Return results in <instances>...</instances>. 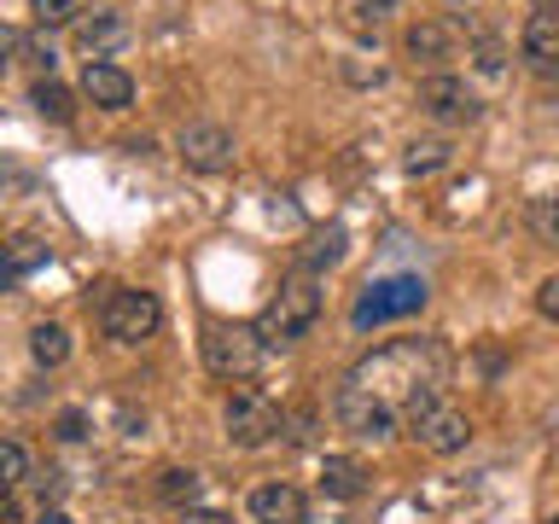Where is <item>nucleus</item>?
<instances>
[{"instance_id":"obj_1","label":"nucleus","mask_w":559,"mask_h":524,"mask_svg":"<svg viewBox=\"0 0 559 524\" xmlns=\"http://www.w3.org/2000/svg\"><path fill=\"white\" fill-rule=\"evenodd\" d=\"M443 367H449V356L437 338H396V344L373 349V356H361L344 384L379 396L384 408H408V402L443 391Z\"/></svg>"},{"instance_id":"obj_2","label":"nucleus","mask_w":559,"mask_h":524,"mask_svg":"<svg viewBox=\"0 0 559 524\" xmlns=\"http://www.w3.org/2000/svg\"><path fill=\"white\" fill-rule=\"evenodd\" d=\"M321 321V279L314 274H292L286 286H280L269 303H262V314H257V344L262 349H286V344H297V338H309V326Z\"/></svg>"},{"instance_id":"obj_3","label":"nucleus","mask_w":559,"mask_h":524,"mask_svg":"<svg viewBox=\"0 0 559 524\" xmlns=\"http://www.w3.org/2000/svg\"><path fill=\"white\" fill-rule=\"evenodd\" d=\"M431 286L419 274H384V279H367L356 291V303H349V326L356 332H373L384 321H408V314L426 309Z\"/></svg>"},{"instance_id":"obj_4","label":"nucleus","mask_w":559,"mask_h":524,"mask_svg":"<svg viewBox=\"0 0 559 524\" xmlns=\"http://www.w3.org/2000/svg\"><path fill=\"white\" fill-rule=\"evenodd\" d=\"M99 326L111 344H146L164 326V303L146 286H105L99 297Z\"/></svg>"},{"instance_id":"obj_5","label":"nucleus","mask_w":559,"mask_h":524,"mask_svg":"<svg viewBox=\"0 0 559 524\" xmlns=\"http://www.w3.org/2000/svg\"><path fill=\"white\" fill-rule=\"evenodd\" d=\"M408 437L426 454H461L466 443H472V419L454 408V402L437 391V396H419V402H408Z\"/></svg>"},{"instance_id":"obj_6","label":"nucleus","mask_w":559,"mask_h":524,"mask_svg":"<svg viewBox=\"0 0 559 524\" xmlns=\"http://www.w3.org/2000/svg\"><path fill=\"white\" fill-rule=\"evenodd\" d=\"M199 349H204V367H210L216 379H251L257 367H262L257 332L239 326V321H210V326L199 332Z\"/></svg>"},{"instance_id":"obj_7","label":"nucleus","mask_w":559,"mask_h":524,"mask_svg":"<svg viewBox=\"0 0 559 524\" xmlns=\"http://www.w3.org/2000/svg\"><path fill=\"white\" fill-rule=\"evenodd\" d=\"M222 426H227V443L234 449H269L280 437V408L262 391H234L222 408Z\"/></svg>"},{"instance_id":"obj_8","label":"nucleus","mask_w":559,"mask_h":524,"mask_svg":"<svg viewBox=\"0 0 559 524\" xmlns=\"http://www.w3.org/2000/svg\"><path fill=\"white\" fill-rule=\"evenodd\" d=\"M419 111H431L437 122H472L484 111L478 87L466 76H449V70H431L426 82H419Z\"/></svg>"},{"instance_id":"obj_9","label":"nucleus","mask_w":559,"mask_h":524,"mask_svg":"<svg viewBox=\"0 0 559 524\" xmlns=\"http://www.w3.org/2000/svg\"><path fill=\"white\" fill-rule=\"evenodd\" d=\"M175 152H181V164L187 169H199V175H222V169H234V134L222 129V122H187L181 140H175Z\"/></svg>"},{"instance_id":"obj_10","label":"nucleus","mask_w":559,"mask_h":524,"mask_svg":"<svg viewBox=\"0 0 559 524\" xmlns=\"http://www.w3.org/2000/svg\"><path fill=\"white\" fill-rule=\"evenodd\" d=\"M332 414H338V426L349 437H361V443H384V437H396V408H384L379 396L356 391V384H344V391H338Z\"/></svg>"},{"instance_id":"obj_11","label":"nucleus","mask_w":559,"mask_h":524,"mask_svg":"<svg viewBox=\"0 0 559 524\" xmlns=\"http://www.w3.org/2000/svg\"><path fill=\"white\" fill-rule=\"evenodd\" d=\"M402 52H408L414 64H449L454 52H461V29L443 24V17H419V24L402 29Z\"/></svg>"},{"instance_id":"obj_12","label":"nucleus","mask_w":559,"mask_h":524,"mask_svg":"<svg viewBox=\"0 0 559 524\" xmlns=\"http://www.w3.org/2000/svg\"><path fill=\"white\" fill-rule=\"evenodd\" d=\"M76 47L87 52V59H111L117 47H129L134 41V24L122 12H87V17H76Z\"/></svg>"},{"instance_id":"obj_13","label":"nucleus","mask_w":559,"mask_h":524,"mask_svg":"<svg viewBox=\"0 0 559 524\" xmlns=\"http://www.w3.org/2000/svg\"><path fill=\"white\" fill-rule=\"evenodd\" d=\"M82 94L94 99L99 111H129V105H134V76L122 64H111V59H87Z\"/></svg>"},{"instance_id":"obj_14","label":"nucleus","mask_w":559,"mask_h":524,"mask_svg":"<svg viewBox=\"0 0 559 524\" xmlns=\"http://www.w3.org/2000/svg\"><path fill=\"white\" fill-rule=\"evenodd\" d=\"M524 59L542 76H559V7L531 12V24H524Z\"/></svg>"},{"instance_id":"obj_15","label":"nucleus","mask_w":559,"mask_h":524,"mask_svg":"<svg viewBox=\"0 0 559 524\" xmlns=\"http://www.w3.org/2000/svg\"><path fill=\"white\" fill-rule=\"evenodd\" d=\"M251 519L257 524H304V496L286 478H269L251 489Z\"/></svg>"},{"instance_id":"obj_16","label":"nucleus","mask_w":559,"mask_h":524,"mask_svg":"<svg viewBox=\"0 0 559 524\" xmlns=\"http://www.w3.org/2000/svg\"><path fill=\"white\" fill-rule=\"evenodd\" d=\"M321 496L361 501L367 496V466L356 461V454H326V461H321Z\"/></svg>"},{"instance_id":"obj_17","label":"nucleus","mask_w":559,"mask_h":524,"mask_svg":"<svg viewBox=\"0 0 559 524\" xmlns=\"http://www.w3.org/2000/svg\"><path fill=\"white\" fill-rule=\"evenodd\" d=\"M396 12H402V0H338V17L356 35H379Z\"/></svg>"},{"instance_id":"obj_18","label":"nucleus","mask_w":559,"mask_h":524,"mask_svg":"<svg viewBox=\"0 0 559 524\" xmlns=\"http://www.w3.org/2000/svg\"><path fill=\"white\" fill-rule=\"evenodd\" d=\"M29 356H35V367H64L70 361V332L59 326V321H41V326H29Z\"/></svg>"},{"instance_id":"obj_19","label":"nucleus","mask_w":559,"mask_h":524,"mask_svg":"<svg viewBox=\"0 0 559 524\" xmlns=\"http://www.w3.org/2000/svg\"><path fill=\"white\" fill-rule=\"evenodd\" d=\"M29 105H35L47 122H70V117H76V94H70L64 82H52V76H41V82L29 87Z\"/></svg>"},{"instance_id":"obj_20","label":"nucleus","mask_w":559,"mask_h":524,"mask_svg":"<svg viewBox=\"0 0 559 524\" xmlns=\"http://www.w3.org/2000/svg\"><path fill=\"white\" fill-rule=\"evenodd\" d=\"M29 472H35V454L17 443V437H0V489L29 484Z\"/></svg>"},{"instance_id":"obj_21","label":"nucleus","mask_w":559,"mask_h":524,"mask_svg":"<svg viewBox=\"0 0 559 524\" xmlns=\"http://www.w3.org/2000/svg\"><path fill=\"white\" fill-rule=\"evenodd\" d=\"M199 472H192V466H164V472H157V496H164L169 507H192V496H199Z\"/></svg>"},{"instance_id":"obj_22","label":"nucleus","mask_w":559,"mask_h":524,"mask_svg":"<svg viewBox=\"0 0 559 524\" xmlns=\"http://www.w3.org/2000/svg\"><path fill=\"white\" fill-rule=\"evenodd\" d=\"M0 251H7V262H12V269H17V279H24V274H35V269H47V239H35V234H17V239H7V245H0Z\"/></svg>"},{"instance_id":"obj_23","label":"nucleus","mask_w":559,"mask_h":524,"mask_svg":"<svg viewBox=\"0 0 559 524\" xmlns=\"http://www.w3.org/2000/svg\"><path fill=\"white\" fill-rule=\"evenodd\" d=\"M449 157H454L449 140H414L408 157H402V169L408 175H437V169H449Z\"/></svg>"},{"instance_id":"obj_24","label":"nucleus","mask_w":559,"mask_h":524,"mask_svg":"<svg viewBox=\"0 0 559 524\" xmlns=\"http://www.w3.org/2000/svg\"><path fill=\"white\" fill-rule=\"evenodd\" d=\"M524 222H531V234H536L542 245H559V192H542V199H531Z\"/></svg>"},{"instance_id":"obj_25","label":"nucleus","mask_w":559,"mask_h":524,"mask_svg":"<svg viewBox=\"0 0 559 524\" xmlns=\"http://www.w3.org/2000/svg\"><path fill=\"white\" fill-rule=\"evenodd\" d=\"M338 257H344V227H326V234H314V245L304 251V274H321Z\"/></svg>"},{"instance_id":"obj_26","label":"nucleus","mask_w":559,"mask_h":524,"mask_svg":"<svg viewBox=\"0 0 559 524\" xmlns=\"http://www.w3.org/2000/svg\"><path fill=\"white\" fill-rule=\"evenodd\" d=\"M29 12L41 29H59V24H76L82 17V0H29Z\"/></svg>"},{"instance_id":"obj_27","label":"nucleus","mask_w":559,"mask_h":524,"mask_svg":"<svg viewBox=\"0 0 559 524\" xmlns=\"http://www.w3.org/2000/svg\"><path fill=\"white\" fill-rule=\"evenodd\" d=\"M314 426H321V419L309 408H280V431H286L292 443H314Z\"/></svg>"},{"instance_id":"obj_28","label":"nucleus","mask_w":559,"mask_h":524,"mask_svg":"<svg viewBox=\"0 0 559 524\" xmlns=\"http://www.w3.org/2000/svg\"><path fill=\"white\" fill-rule=\"evenodd\" d=\"M52 437H59V443H82V437H87V414H82V408H59V419H52Z\"/></svg>"},{"instance_id":"obj_29","label":"nucleus","mask_w":559,"mask_h":524,"mask_svg":"<svg viewBox=\"0 0 559 524\" xmlns=\"http://www.w3.org/2000/svg\"><path fill=\"white\" fill-rule=\"evenodd\" d=\"M536 314H542V321H554V326H559V274H548V279L536 286Z\"/></svg>"},{"instance_id":"obj_30","label":"nucleus","mask_w":559,"mask_h":524,"mask_svg":"<svg viewBox=\"0 0 559 524\" xmlns=\"http://www.w3.org/2000/svg\"><path fill=\"white\" fill-rule=\"evenodd\" d=\"M344 76L356 82V87H379V82H384V64H361V59H349V64H344Z\"/></svg>"},{"instance_id":"obj_31","label":"nucleus","mask_w":559,"mask_h":524,"mask_svg":"<svg viewBox=\"0 0 559 524\" xmlns=\"http://www.w3.org/2000/svg\"><path fill=\"white\" fill-rule=\"evenodd\" d=\"M181 524H234L227 513H216V507H187L181 513Z\"/></svg>"},{"instance_id":"obj_32","label":"nucleus","mask_w":559,"mask_h":524,"mask_svg":"<svg viewBox=\"0 0 559 524\" xmlns=\"http://www.w3.org/2000/svg\"><path fill=\"white\" fill-rule=\"evenodd\" d=\"M0 524H24V507H17L12 489H0Z\"/></svg>"},{"instance_id":"obj_33","label":"nucleus","mask_w":559,"mask_h":524,"mask_svg":"<svg viewBox=\"0 0 559 524\" xmlns=\"http://www.w3.org/2000/svg\"><path fill=\"white\" fill-rule=\"evenodd\" d=\"M12 52H17V29H12V24H0V70L12 64Z\"/></svg>"},{"instance_id":"obj_34","label":"nucleus","mask_w":559,"mask_h":524,"mask_svg":"<svg viewBox=\"0 0 559 524\" xmlns=\"http://www.w3.org/2000/svg\"><path fill=\"white\" fill-rule=\"evenodd\" d=\"M35 524H76V519H70L64 507H41V519H35Z\"/></svg>"},{"instance_id":"obj_35","label":"nucleus","mask_w":559,"mask_h":524,"mask_svg":"<svg viewBox=\"0 0 559 524\" xmlns=\"http://www.w3.org/2000/svg\"><path fill=\"white\" fill-rule=\"evenodd\" d=\"M12 286H17V269L7 262V251H0V291H12Z\"/></svg>"},{"instance_id":"obj_36","label":"nucleus","mask_w":559,"mask_h":524,"mask_svg":"<svg viewBox=\"0 0 559 524\" xmlns=\"http://www.w3.org/2000/svg\"><path fill=\"white\" fill-rule=\"evenodd\" d=\"M548 524H559V513H554V519H548Z\"/></svg>"}]
</instances>
